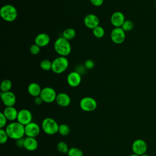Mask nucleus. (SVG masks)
<instances>
[{"label": "nucleus", "instance_id": "f257e3e1", "mask_svg": "<svg viewBox=\"0 0 156 156\" xmlns=\"http://www.w3.org/2000/svg\"><path fill=\"white\" fill-rule=\"evenodd\" d=\"M5 130L9 137L15 140L23 138L25 135L24 126L18 121L10 122L6 126Z\"/></svg>", "mask_w": 156, "mask_h": 156}, {"label": "nucleus", "instance_id": "f03ea898", "mask_svg": "<svg viewBox=\"0 0 156 156\" xmlns=\"http://www.w3.org/2000/svg\"><path fill=\"white\" fill-rule=\"evenodd\" d=\"M54 48L55 52L60 55L66 57L71 51V46L69 40L63 37H58L54 42Z\"/></svg>", "mask_w": 156, "mask_h": 156}, {"label": "nucleus", "instance_id": "7ed1b4c3", "mask_svg": "<svg viewBox=\"0 0 156 156\" xmlns=\"http://www.w3.org/2000/svg\"><path fill=\"white\" fill-rule=\"evenodd\" d=\"M1 17L7 22L15 21L18 16L16 9L11 4H5L0 9Z\"/></svg>", "mask_w": 156, "mask_h": 156}, {"label": "nucleus", "instance_id": "20e7f679", "mask_svg": "<svg viewBox=\"0 0 156 156\" xmlns=\"http://www.w3.org/2000/svg\"><path fill=\"white\" fill-rule=\"evenodd\" d=\"M68 65V60L66 57L59 56L52 62L51 70L55 74H61L66 71Z\"/></svg>", "mask_w": 156, "mask_h": 156}, {"label": "nucleus", "instance_id": "39448f33", "mask_svg": "<svg viewBox=\"0 0 156 156\" xmlns=\"http://www.w3.org/2000/svg\"><path fill=\"white\" fill-rule=\"evenodd\" d=\"M58 123L51 118H46L41 122V128L48 135H52L57 133L58 132Z\"/></svg>", "mask_w": 156, "mask_h": 156}, {"label": "nucleus", "instance_id": "423d86ee", "mask_svg": "<svg viewBox=\"0 0 156 156\" xmlns=\"http://www.w3.org/2000/svg\"><path fill=\"white\" fill-rule=\"evenodd\" d=\"M79 105L83 111L90 112L94 111L96 108L98 104L94 98L87 96L80 99Z\"/></svg>", "mask_w": 156, "mask_h": 156}, {"label": "nucleus", "instance_id": "0eeeda50", "mask_svg": "<svg viewBox=\"0 0 156 156\" xmlns=\"http://www.w3.org/2000/svg\"><path fill=\"white\" fill-rule=\"evenodd\" d=\"M57 95V94L54 88L46 87L41 90L40 96L41 98L44 102L51 103L55 101Z\"/></svg>", "mask_w": 156, "mask_h": 156}, {"label": "nucleus", "instance_id": "6e6552de", "mask_svg": "<svg viewBox=\"0 0 156 156\" xmlns=\"http://www.w3.org/2000/svg\"><path fill=\"white\" fill-rule=\"evenodd\" d=\"M132 150L133 153L141 156L146 153L147 145L146 142L142 139L135 140L132 144Z\"/></svg>", "mask_w": 156, "mask_h": 156}, {"label": "nucleus", "instance_id": "1a4fd4ad", "mask_svg": "<svg viewBox=\"0 0 156 156\" xmlns=\"http://www.w3.org/2000/svg\"><path fill=\"white\" fill-rule=\"evenodd\" d=\"M112 41L115 44L122 43L126 38V32L121 27H115L110 33Z\"/></svg>", "mask_w": 156, "mask_h": 156}, {"label": "nucleus", "instance_id": "9d476101", "mask_svg": "<svg viewBox=\"0 0 156 156\" xmlns=\"http://www.w3.org/2000/svg\"><path fill=\"white\" fill-rule=\"evenodd\" d=\"M16 120L25 126L32 121V114L27 109H21L18 111Z\"/></svg>", "mask_w": 156, "mask_h": 156}, {"label": "nucleus", "instance_id": "9b49d317", "mask_svg": "<svg viewBox=\"0 0 156 156\" xmlns=\"http://www.w3.org/2000/svg\"><path fill=\"white\" fill-rule=\"evenodd\" d=\"M25 135L27 137H37L40 132V127L38 124L32 121L24 126Z\"/></svg>", "mask_w": 156, "mask_h": 156}, {"label": "nucleus", "instance_id": "f8f14e48", "mask_svg": "<svg viewBox=\"0 0 156 156\" xmlns=\"http://www.w3.org/2000/svg\"><path fill=\"white\" fill-rule=\"evenodd\" d=\"M0 96L2 103L6 107H12L15 104L16 96L13 92L10 91L7 92H1Z\"/></svg>", "mask_w": 156, "mask_h": 156}, {"label": "nucleus", "instance_id": "ddd939ff", "mask_svg": "<svg viewBox=\"0 0 156 156\" xmlns=\"http://www.w3.org/2000/svg\"><path fill=\"white\" fill-rule=\"evenodd\" d=\"M84 24L85 26L90 29H93L99 26V20L98 17L94 14H88L87 15L83 20Z\"/></svg>", "mask_w": 156, "mask_h": 156}, {"label": "nucleus", "instance_id": "4468645a", "mask_svg": "<svg viewBox=\"0 0 156 156\" xmlns=\"http://www.w3.org/2000/svg\"><path fill=\"white\" fill-rule=\"evenodd\" d=\"M66 80L70 87H76L79 86L81 82V75L77 71H72L68 75Z\"/></svg>", "mask_w": 156, "mask_h": 156}, {"label": "nucleus", "instance_id": "2eb2a0df", "mask_svg": "<svg viewBox=\"0 0 156 156\" xmlns=\"http://www.w3.org/2000/svg\"><path fill=\"white\" fill-rule=\"evenodd\" d=\"M125 20L124 14L119 11L115 12L110 17V22L115 27H121Z\"/></svg>", "mask_w": 156, "mask_h": 156}, {"label": "nucleus", "instance_id": "dca6fc26", "mask_svg": "<svg viewBox=\"0 0 156 156\" xmlns=\"http://www.w3.org/2000/svg\"><path fill=\"white\" fill-rule=\"evenodd\" d=\"M35 44L40 48L46 46L50 42V37L46 33H40L35 38Z\"/></svg>", "mask_w": 156, "mask_h": 156}, {"label": "nucleus", "instance_id": "f3484780", "mask_svg": "<svg viewBox=\"0 0 156 156\" xmlns=\"http://www.w3.org/2000/svg\"><path fill=\"white\" fill-rule=\"evenodd\" d=\"M55 101L59 106L66 107L70 104L71 98L68 94L65 93H60L57 94Z\"/></svg>", "mask_w": 156, "mask_h": 156}, {"label": "nucleus", "instance_id": "a211bd4d", "mask_svg": "<svg viewBox=\"0 0 156 156\" xmlns=\"http://www.w3.org/2000/svg\"><path fill=\"white\" fill-rule=\"evenodd\" d=\"M8 121H14L17 119L18 111L13 107H6L2 112Z\"/></svg>", "mask_w": 156, "mask_h": 156}, {"label": "nucleus", "instance_id": "6ab92c4d", "mask_svg": "<svg viewBox=\"0 0 156 156\" xmlns=\"http://www.w3.org/2000/svg\"><path fill=\"white\" fill-rule=\"evenodd\" d=\"M38 141L35 138L26 137L24 138V148L29 151H34L37 149Z\"/></svg>", "mask_w": 156, "mask_h": 156}, {"label": "nucleus", "instance_id": "aec40b11", "mask_svg": "<svg viewBox=\"0 0 156 156\" xmlns=\"http://www.w3.org/2000/svg\"><path fill=\"white\" fill-rule=\"evenodd\" d=\"M41 90L42 89L41 88L39 84L35 82H32L30 83L27 87V91L29 94L34 98L39 96L40 95Z\"/></svg>", "mask_w": 156, "mask_h": 156}, {"label": "nucleus", "instance_id": "412c9836", "mask_svg": "<svg viewBox=\"0 0 156 156\" xmlns=\"http://www.w3.org/2000/svg\"><path fill=\"white\" fill-rule=\"evenodd\" d=\"M76 31L73 28L69 27L64 30L62 33V37L68 40L73 39L76 37Z\"/></svg>", "mask_w": 156, "mask_h": 156}, {"label": "nucleus", "instance_id": "4be33fe9", "mask_svg": "<svg viewBox=\"0 0 156 156\" xmlns=\"http://www.w3.org/2000/svg\"><path fill=\"white\" fill-rule=\"evenodd\" d=\"M12 87V82L9 79H4L1 82L0 88L1 92H7L10 91Z\"/></svg>", "mask_w": 156, "mask_h": 156}, {"label": "nucleus", "instance_id": "5701e85b", "mask_svg": "<svg viewBox=\"0 0 156 156\" xmlns=\"http://www.w3.org/2000/svg\"><path fill=\"white\" fill-rule=\"evenodd\" d=\"M93 34L96 38H101L104 36L105 30L102 27L98 26L93 29Z\"/></svg>", "mask_w": 156, "mask_h": 156}, {"label": "nucleus", "instance_id": "b1692460", "mask_svg": "<svg viewBox=\"0 0 156 156\" xmlns=\"http://www.w3.org/2000/svg\"><path fill=\"white\" fill-rule=\"evenodd\" d=\"M67 154L68 156H83V154L82 150L76 147L69 148Z\"/></svg>", "mask_w": 156, "mask_h": 156}, {"label": "nucleus", "instance_id": "393cba45", "mask_svg": "<svg viewBox=\"0 0 156 156\" xmlns=\"http://www.w3.org/2000/svg\"><path fill=\"white\" fill-rule=\"evenodd\" d=\"M57 148L59 152L63 154H67L69 148L68 144L64 141H60L57 144Z\"/></svg>", "mask_w": 156, "mask_h": 156}, {"label": "nucleus", "instance_id": "a878e982", "mask_svg": "<svg viewBox=\"0 0 156 156\" xmlns=\"http://www.w3.org/2000/svg\"><path fill=\"white\" fill-rule=\"evenodd\" d=\"M70 129L69 126L65 124H62L59 125L58 127V133L62 136H66L69 134Z\"/></svg>", "mask_w": 156, "mask_h": 156}, {"label": "nucleus", "instance_id": "bb28decb", "mask_svg": "<svg viewBox=\"0 0 156 156\" xmlns=\"http://www.w3.org/2000/svg\"><path fill=\"white\" fill-rule=\"evenodd\" d=\"M40 68L44 71H49L52 69V62L49 60L44 59L40 62Z\"/></svg>", "mask_w": 156, "mask_h": 156}, {"label": "nucleus", "instance_id": "cd10ccee", "mask_svg": "<svg viewBox=\"0 0 156 156\" xmlns=\"http://www.w3.org/2000/svg\"><path fill=\"white\" fill-rule=\"evenodd\" d=\"M133 27V23L130 20H125L123 24L121 26V28L126 32L130 31Z\"/></svg>", "mask_w": 156, "mask_h": 156}, {"label": "nucleus", "instance_id": "c85d7f7f", "mask_svg": "<svg viewBox=\"0 0 156 156\" xmlns=\"http://www.w3.org/2000/svg\"><path fill=\"white\" fill-rule=\"evenodd\" d=\"M9 136L4 129H0V143L1 144L5 143L9 138Z\"/></svg>", "mask_w": 156, "mask_h": 156}, {"label": "nucleus", "instance_id": "c756f323", "mask_svg": "<svg viewBox=\"0 0 156 156\" xmlns=\"http://www.w3.org/2000/svg\"><path fill=\"white\" fill-rule=\"evenodd\" d=\"M30 52L33 55H37L38 54L40 51V47L38 46L37 44H32L30 47Z\"/></svg>", "mask_w": 156, "mask_h": 156}, {"label": "nucleus", "instance_id": "7c9ffc66", "mask_svg": "<svg viewBox=\"0 0 156 156\" xmlns=\"http://www.w3.org/2000/svg\"><path fill=\"white\" fill-rule=\"evenodd\" d=\"M7 121L8 120L5 116L3 112H1L0 113V128L1 129H3L5 127Z\"/></svg>", "mask_w": 156, "mask_h": 156}, {"label": "nucleus", "instance_id": "2f4dec72", "mask_svg": "<svg viewBox=\"0 0 156 156\" xmlns=\"http://www.w3.org/2000/svg\"><path fill=\"white\" fill-rule=\"evenodd\" d=\"M94 63L92 60L88 59V60H87L85 62V66L87 69H92L94 67Z\"/></svg>", "mask_w": 156, "mask_h": 156}, {"label": "nucleus", "instance_id": "473e14b6", "mask_svg": "<svg viewBox=\"0 0 156 156\" xmlns=\"http://www.w3.org/2000/svg\"><path fill=\"white\" fill-rule=\"evenodd\" d=\"M91 4L96 7H99L102 5L104 0H90Z\"/></svg>", "mask_w": 156, "mask_h": 156}, {"label": "nucleus", "instance_id": "72a5a7b5", "mask_svg": "<svg viewBox=\"0 0 156 156\" xmlns=\"http://www.w3.org/2000/svg\"><path fill=\"white\" fill-rule=\"evenodd\" d=\"M24 138H22L16 140V144L18 147L21 148V147H24Z\"/></svg>", "mask_w": 156, "mask_h": 156}, {"label": "nucleus", "instance_id": "f704fd0d", "mask_svg": "<svg viewBox=\"0 0 156 156\" xmlns=\"http://www.w3.org/2000/svg\"><path fill=\"white\" fill-rule=\"evenodd\" d=\"M43 102V99H41V98L39 96H37V97H35L34 98V103L36 104V105H40L42 104V102Z\"/></svg>", "mask_w": 156, "mask_h": 156}, {"label": "nucleus", "instance_id": "c9c22d12", "mask_svg": "<svg viewBox=\"0 0 156 156\" xmlns=\"http://www.w3.org/2000/svg\"><path fill=\"white\" fill-rule=\"evenodd\" d=\"M129 156H139L138 155H137V154H134V153H133L132 154H131V155H130Z\"/></svg>", "mask_w": 156, "mask_h": 156}, {"label": "nucleus", "instance_id": "e433bc0d", "mask_svg": "<svg viewBox=\"0 0 156 156\" xmlns=\"http://www.w3.org/2000/svg\"><path fill=\"white\" fill-rule=\"evenodd\" d=\"M141 156H150V155H149L145 154H143V155H141Z\"/></svg>", "mask_w": 156, "mask_h": 156}, {"label": "nucleus", "instance_id": "4c0bfd02", "mask_svg": "<svg viewBox=\"0 0 156 156\" xmlns=\"http://www.w3.org/2000/svg\"><path fill=\"white\" fill-rule=\"evenodd\" d=\"M155 9H156V2H155Z\"/></svg>", "mask_w": 156, "mask_h": 156}, {"label": "nucleus", "instance_id": "58836bf2", "mask_svg": "<svg viewBox=\"0 0 156 156\" xmlns=\"http://www.w3.org/2000/svg\"><path fill=\"white\" fill-rule=\"evenodd\" d=\"M80 1H85V0H80Z\"/></svg>", "mask_w": 156, "mask_h": 156}, {"label": "nucleus", "instance_id": "ea45409f", "mask_svg": "<svg viewBox=\"0 0 156 156\" xmlns=\"http://www.w3.org/2000/svg\"><path fill=\"white\" fill-rule=\"evenodd\" d=\"M7 156H11V155H7Z\"/></svg>", "mask_w": 156, "mask_h": 156}]
</instances>
